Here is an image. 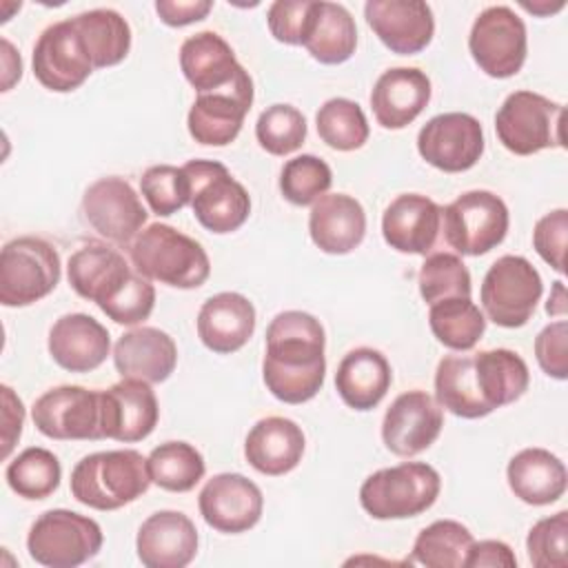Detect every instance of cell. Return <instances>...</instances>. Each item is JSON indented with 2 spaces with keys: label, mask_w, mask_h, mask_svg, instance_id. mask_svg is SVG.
Here are the masks:
<instances>
[{
  "label": "cell",
  "mask_w": 568,
  "mask_h": 568,
  "mask_svg": "<svg viewBox=\"0 0 568 568\" xmlns=\"http://www.w3.org/2000/svg\"><path fill=\"white\" fill-rule=\"evenodd\" d=\"M528 384V364L510 348L446 355L435 371V399L457 417L479 419L517 402Z\"/></svg>",
  "instance_id": "1"
},
{
  "label": "cell",
  "mask_w": 568,
  "mask_h": 568,
  "mask_svg": "<svg viewBox=\"0 0 568 568\" xmlns=\"http://www.w3.org/2000/svg\"><path fill=\"white\" fill-rule=\"evenodd\" d=\"M326 335L306 311H282L266 328L262 377L268 393L284 404H304L324 386Z\"/></svg>",
  "instance_id": "2"
},
{
  "label": "cell",
  "mask_w": 568,
  "mask_h": 568,
  "mask_svg": "<svg viewBox=\"0 0 568 568\" xmlns=\"http://www.w3.org/2000/svg\"><path fill=\"white\" fill-rule=\"evenodd\" d=\"M151 484L146 457L133 448L91 453L71 470V495L93 510H118L142 497Z\"/></svg>",
  "instance_id": "3"
},
{
  "label": "cell",
  "mask_w": 568,
  "mask_h": 568,
  "mask_svg": "<svg viewBox=\"0 0 568 568\" xmlns=\"http://www.w3.org/2000/svg\"><path fill=\"white\" fill-rule=\"evenodd\" d=\"M133 268L146 280L173 288H197L211 275V262L202 244L171 224H149L129 246Z\"/></svg>",
  "instance_id": "4"
},
{
  "label": "cell",
  "mask_w": 568,
  "mask_h": 568,
  "mask_svg": "<svg viewBox=\"0 0 568 568\" xmlns=\"http://www.w3.org/2000/svg\"><path fill=\"white\" fill-rule=\"evenodd\" d=\"M439 473L424 462H404L368 475L359 504L373 519H408L426 513L439 497Z\"/></svg>",
  "instance_id": "5"
},
{
  "label": "cell",
  "mask_w": 568,
  "mask_h": 568,
  "mask_svg": "<svg viewBox=\"0 0 568 568\" xmlns=\"http://www.w3.org/2000/svg\"><path fill=\"white\" fill-rule=\"evenodd\" d=\"M566 106L535 91H513L495 113V133L515 155L564 149Z\"/></svg>",
  "instance_id": "6"
},
{
  "label": "cell",
  "mask_w": 568,
  "mask_h": 568,
  "mask_svg": "<svg viewBox=\"0 0 568 568\" xmlns=\"http://www.w3.org/2000/svg\"><path fill=\"white\" fill-rule=\"evenodd\" d=\"M104 535L95 519L67 510H44L29 528L27 550L33 561L47 568H75L93 559Z\"/></svg>",
  "instance_id": "7"
},
{
  "label": "cell",
  "mask_w": 568,
  "mask_h": 568,
  "mask_svg": "<svg viewBox=\"0 0 568 568\" xmlns=\"http://www.w3.org/2000/svg\"><path fill=\"white\" fill-rule=\"evenodd\" d=\"M60 282L55 246L36 235L9 240L0 253V302L20 308L47 297Z\"/></svg>",
  "instance_id": "8"
},
{
  "label": "cell",
  "mask_w": 568,
  "mask_h": 568,
  "mask_svg": "<svg viewBox=\"0 0 568 568\" xmlns=\"http://www.w3.org/2000/svg\"><path fill=\"white\" fill-rule=\"evenodd\" d=\"M182 171L191 184V209L195 220L211 233L237 231L251 213V197L222 162L189 160Z\"/></svg>",
  "instance_id": "9"
},
{
  "label": "cell",
  "mask_w": 568,
  "mask_h": 568,
  "mask_svg": "<svg viewBox=\"0 0 568 568\" xmlns=\"http://www.w3.org/2000/svg\"><path fill=\"white\" fill-rule=\"evenodd\" d=\"M544 293L537 268L521 255H501L484 275L479 300L484 317L504 328L524 326Z\"/></svg>",
  "instance_id": "10"
},
{
  "label": "cell",
  "mask_w": 568,
  "mask_h": 568,
  "mask_svg": "<svg viewBox=\"0 0 568 568\" xmlns=\"http://www.w3.org/2000/svg\"><path fill=\"white\" fill-rule=\"evenodd\" d=\"M510 215L506 202L493 191L475 189L442 209L446 242L462 255H484L499 246L508 233Z\"/></svg>",
  "instance_id": "11"
},
{
  "label": "cell",
  "mask_w": 568,
  "mask_h": 568,
  "mask_svg": "<svg viewBox=\"0 0 568 568\" xmlns=\"http://www.w3.org/2000/svg\"><path fill=\"white\" fill-rule=\"evenodd\" d=\"M468 51L486 75L513 78L521 71L528 53L524 20L506 4L484 9L470 27Z\"/></svg>",
  "instance_id": "12"
},
{
  "label": "cell",
  "mask_w": 568,
  "mask_h": 568,
  "mask_svg": "<svg viewBox=\"0 0 568 568\" xmlns=\"http://www.w3.org/2000/svg\"><path fill=\"white\" fill-rule=\"evenodd\" d=\"M31 419L49 439H102L100 390L75 384L49 388L36 399Z\"/></svg>",
  "instance_id": "13"
},
{
  "label": "cell",
  "mask_w": 568,
  "mask_h": 568,
  "mask_svg": "<svg viewBox=\"0 0 568 568\" xmlns=\"http://www.w3.org/2000/svg\"><path fill=\"white\" fill-rule=\"evenodd\" d=\"M253 104V80L242 67L235 80L222 89L197 93L189 109L186 126L195 142L204 146L231 144Z\"/></svg>",
  "instance_id": "14"
},
{
  "label": "cell",
  "mask_w": 568,
  "mask_h": 568,
  "mask_svg": "<svg viewBox=\"0 0 568 568\" xmlns=\"http://www.w3.org/2000/svg\"><path fill=\"white\" fill-rule=\"evenodd\" d=\"M31 64L36 80L55 93L75 91L95 69L71 18L49 24L38 36Z\"/></svg>",
  "instance_id": "15"
},
{
  "label": "cell",
  "mask_w": 568,
  "mask_h": 568,
  "mask_svg": "<svg viewBox=\"0 0 568 568\" xmlns=\"http://www.w3.org/2000/svg\"><path fill=\"white\" fill-rule=\"evenodd\" d=\"M417 151L430 166L444 173L468 171L484 153L481 124L470 113H439L419 129Z\"/></svg>",
  "instance_id": "16"
},
{
  "label": "cell",
  "mask_w": 568,
  "mask_h": 568,
  "mask_svg": "<svg viewBox=\"0 0 568 568\" xmlns=\"http://www.w3.org/2000/svg\"><path fill=\"white\" fill-rule=\"evenodd\" d=\"M82 213L95 233L118 246H131L149 217L140 195L118 175L100 178L84 191Z\"/></svg>",
  "instance_id": "17"
},
{
  "label": "cell",
  "mask_w": 568,
  "mask_h": 568,
  "mask_svg": "<svg viewBox=\"0 0 568 568\" xmlns=\"http://www.w3.org/2000/svg\"><path fill=\"white\" fill-rule=\"evenodd\" d=\"M197 508L213 530L240 535L260 521L264 497L260 486L248 477L240 473H220L200 490Z\"/></svg>",
  "instance_id": "18"
},
{
  "label": "cell",
  "mask_w": 568,
  "mask_h": 568,
  "mask_svg": "<svg viewBox=\"0 0 568 568\" xmlns=\"http://www.w3.org/2000/svg\"><path fill=\"white\" fill-rule=\"evenodd\" d=\"M444 428V410L426 390H406L393 399L382 419V442L397 457L426 450Z\"/></svg>",
  "instance_id": "19"
},
{
  "label": "cell",
  "mask_w": 568,
  "mask_h": 568,
  "mask_svg": "<svg viewBox=\"0 0 568 568\" xmlns=\"http://www.w3.org/2000/svg\"><path fill=\"white\" fill-rule=\"evenodd\" d=\"M102 439L124 444L146 439L160 419L158 397L149 382L122 377L111 388L100 390Z\"/></svg>",
  "instance_id": "20"
},
{
  "label": "cell",
  "mask_w": 568,
  "mask_h": 568,
  "mask_svg": "<svg viewBox=\"0 0 568 568\" xmlns=\"http://www.w3.org/2000/svg\"><path fill=\"white\" fill-rule=\"evenodd\" d=\"M364 18L386 49L413 55L426 49L435 33V18L422 0H368Z\"/></svg>",
  "instance_id": "21"
},
{
  "label": "cell",
  "mask_w": 568,
  "mask_h": 568,
  "mask_svg": "<svg viewBox=\"0 0 568 568\" xmlns=\"http://www.w3.org/2000/svg\"><path fill=\"white\" fill-rule=\"evenodd\" d=\"M197 528L180 510H158L138 528L135 550L146 568H184L197 555Z\"/></svg>",
  "instance_id": "22"
},
{
  "label": "cell",
  "mask_w": 568,
  "mask_h": 568,
  "mask_svg": "<svg viewBox=\"0 0 568 568\" xmlns=\"http://www.w3.org/2000/svg\"><path fill=\"white\" fill-rule=\"evenodd\" d=\"M442 209L422 193L397 195L382 215L384 242L410 255H426L439 235Z\"/></svg>",
  "instance_id": "23"
},
{
  "label": "cell",
  "mask_w": 568,
  "mask_h": 568,
  "mask_svg": "<svg viewBox=\"0 0 568 568\" xmlns=\"http://www.w3.org/2000/svg\"><path fill=\"white\" fill-rule=\"evenodd\" d=\"M49 355L69 373H89L104 364L111 351L109 331L87 313H67L49 331Z\"/></svg>",
  "instance_id": "24"
},
{
  "label": "cell",
  "mask_w": 568,
  "mask_h": 568,
  "mask_svg": "<svg viewBox=\"0 0 568 568\" xmlns=\"http://www.w3.org/2000/svg\"><path fill=\"white\" fill-rule=\"evenodd\" d=\"M430 100V80L417 67L384 71L371 91V109L384 129L408 126Z\"/></svg>",
  "instance_id": "25"
},
{
  "label": "cell",
  "mask_w": 568,
  "mask_h": 568,
  "mask_svg": "<svg viewBox=\"0 0 568 568\" xmlns=\"http://www.w3.org/2000/svg\"><path fill=\"white\" fill-rule=\"evenodd\" d=\"M113 364L122 377L160 384L175 371L178 346L169 333L155 326H138L118 337Z\"/></svg>",
  "instance_id": "26"
},
{
  "label": "cell",
  "mask_w": 568,
  "mask_h": 568,
  "mask_svg": "<svg viewBox=\"0 0 568 568\" xmlns=\"http://www.w3.org/2000/svg\"><path fill=\"white\" fill-rule=\"evenodd\" d=\"M313 244L328 255L355 251L366 235V213L359 200L346 193H328L313 202L308 213Z\"/></svg>",
  "instance_id": "27"
},
{
  "label": "cell",
  "mask_w": 568,
  "mask_h": 568,
  "mask_svg": "<svg viewBox=\"0 0 568 568\" xmlns=\"http://www.w3.org/2000/svg\"><path fill=\"white\" fill-rule=\"evenodd\" d=\"M255 331V306L242 293L224 291L211 295L197 313V337L220 355L240 351Z\"/></svg>",
  "instance_id": "28"
},
{
  "label": "cell",
  "mask_w": 568,
  "mask_h": 568,
  "mask_svg": "<svg viewBox=\"0 0 568 568\" xmlns=\"http://www.w3.org/2000/svg\"><path fill=\"white\" fill-rule=\"evenodd\" d=\"M304 448V430L293 419L280 415L260 419L244 439L246 462L268 477L291 473L302 462Z\"/></svg>",
  "instance_id": "29"
},
{
  "label": "cell",
  "mask_w": 568,
  "mask_h": 568,
  "mask_svg": "<svg viewBox=\"0 0 568 568\" xmlns=\"http://www.w3.org/2000/svg\"><path fill=\"white\" fill-rule=\"evenodd\" d=\"M133 268L126 264L124 255L118 248H111L102 242H89L67 262V280L71 288L102 306L118 288L131 277Z\"/></svg>",
  "instance_id": "30"
},
{
  "label": "cell",
  "mask_w": 568,
  "mask_h": 568,
  "mask_svg": "<svg viewBox=\"0 0 568 568\" xmlns=\"http://www.w3.org/2000/svg\"><path fill=\"white\" fill-rule=\"evenodd\" d=\"M393 371L388 359L371 346L348 351L335 373V388L342 402L355 410L375 408L388 393Z\"/></svg>",
  "instance_id": "31"
},
{
  "label": "cell",
  "mask_w": 568,
  "mask_h": 568,
  "mask_svg": "<svg viewBox=\"0 0 568 568\" xmlns=\"http://www.w3.org/2000/svg\"><path fill=\"white\" fill-rule=\"evenodd\" d=\"M506 479L515 497L530 506H548L566 493L568 473L564 462L546 448L519 450L506 468Z\"/></svg>",
  "instance_id": "32"
},
{
  "label": "cell",
  "mask_w": 568,
  "mask_h": 568,
  "mask_svg": "<svg viewBox=\"0 0 568 568\" xmlns=\"http://www.w3.org/2000/svg\"><path fill=\"white\" fill-rule=\"evenodd\" d=\"M180 69L186 82L197 91H215L231 84L242 69L231 44L215 31L189 36L180 47Z\"/></svg>",
  "instance_id": "33"
},
{
  "label": "cell",
  "mask_w": 568,
  "mask_h": 568,
  "mask_svg": "<svg viewBox=\"0 0 568 568\" xmlns=\"http://www.w3.org/2000/svg\"><path fill=\"white\" fill-rule=\"evenodd\" d=\"M302 47L322 64L346 62L357 47V27L351 11L339 2L313 0Z\"/></svg>",
  "instance_id": "34"
},
{
  "label": "cell",
  "mask_w": 568,
  "mask_h": 568,
  "mask_svg": "<svg viewBox=\"0 0 568 568\" xmlns=\"http://www.w3.org/2000/svg\"><path fill=\"white\" fill-rule=\"evenodd\" d=\"M95 69L120 64L131 49V27L113 9H89L71 18Z\"/></svg>",
  "instance_id": "35"
},
{
  "label": "cell",
  "mask_w": 568,
  "mask_h": 568,
  "mask_svg": "<svg viewBox=\"0 0 568 568\" xmlns=\"http://www.w3.org/2000/svg\"><path fill=\"white\" fill-rule=\"evenodd\" d=\"M428 324L439 344L450 351H470L486 331V317L470 297H446L430 304Z\"/></svg>",
  "instance_id": "36"
},
{
  "label": "cell",
  "mask_w": 568,
  "mask_h": 568,
  "mask_svg": "<svg viewBox=\"0 0 568 568\" xmlns=\"http://www.w3.org/2000/svg\"><path fill=\"white\" fill-rule=\"evenodd\" d=\"M149 475L155 486L169 493H189L204 477L202 453L189 442H164L146 457Z\"/></svg>",
  "instance_id": "37"
},
{
  "label": "cell",
  "mask_w": 568,
  "mask_h": 568,
  "mask_svg": "<svg viewBox=\"0 0 568 568\" xmlns=\"http://www.w3.org/2000/svg\"><path fill=\"white\" fill-rule=\"evenodd\" d=\"M473 541V532L464 524L455 519H437L417 535L410 564H422L426 568H464Z\"/></svg>",
  "instance_id": "38"
},
{
  "label": "cell",
  "mask_w": 568,
  "mask_h": 568,
  "mask_svg": "<svg viewBox=\"0 0 568 568\" xmlns=\"http://www.w3.org/2000/svg\"><path fill=\"white\" fill-rule=\"evenodd\" d=\"M9 488L24 499H47L53 495L62 479L60 459L40 446H29L16 455L4 470Z\"/></svg>",
  "instance_id": "39"
},
{
  "label": "cell",
  "mask_w": 568,
  "mask_h": 568,
  "mask_svg": "<svg viewBox=\"0 0 568 568\" xmlns=\"http://www.w3.org/2000/svg\"><path fill=\"white\" fill-rule=\"evenodd\" d=\"M317 135L335 151H355L368 140V120L362 106L348 98H331L315 113Z\"/></svg>",
  "instance_id": "40"
},
{
  "label": "cell",
  "mask_w": 568,
  "mask_h": 568,
  "mask_svg": "<svg viewBox=\"0 0 568 568\" xmlns=\"http://www.w3.org/2000/svg\"><path fill=\"white\" fill-rule=\"evenodd\" d=\"M331 184V166L313 153H302L286 160L280 171V191L284 200L295 206H308L317 202L322 195H326Z\"/></svg>",
  "instance_id": "41"
},
{
  "label": "cell",
  "mask_w": 568,
  "mask_h": 568,
  "mask_svg": "<svg viewBox=\"0 0 568 568\" xmlns=\"http://www.w3.org/2000/svg\"><path fill=\"white\" fill-rule=\"evenodd\" d=\"M255 138L271 155L295 153L306 140V118L293 104H271L255 122Z\"/></svg>",
  "instance_id": "42"
},
{
  "label": "cell",
  "mask_w": 568,
  "mask_h": 568,
  "mask_svg": "<svg viewBox=\"0 0 568 568\" xmlns=\"http://www.w3.org/2000/svg\"><path fill=\"white\" fill-rule=\"evenodd\" d=\"M470 273L462 257L453 253H433L419 268V295L426 304L446 297H470Z\"/></svg>",
  "instance_id": "43"
},
{
  "label": "cell",
  "mask_w": 568,
  "mask_h": 568,
  "mask_svg": "<svg viewBox=\"0 0 568 568\" xmlns=\"http://www.w3.org/2000/svg\"><path fill=\"white\" fill-rule=\"evenodd\" d=\"M140 191L149 204V209L169 217L191 204V184L182 166L173 164H153L140 178Z\"/></svg>",
  "instance_id": "44"
},
{
  "label": "cell",
  "mask_w": 568,
  "mask_h": 568,
  "mask_svg": "<svg viewBox=\"0 0 568 568\" xmlns=\"http://www.w3.org/2000/svg\"><path fill=\"white\" fill-rule=\"evenodd\" d=\"M528 559L535 568H566L568 566V510L532 524L526 537Z\"/></svg>",
  "instance_id": "45"
},
{
  "label": "cell",
  "mask_w": 568,
  "mask_h": 568,
  "mask_svg": "<svg viewBox=\"0 0 568 568\" xmlns=\"http://www.w3.org/2000/svg\"><path fill=\"white\" fill-rule=\"evenodd\" d=\"M153 306H155V288L151 280L133 271L131 277L118 288V293L111 295L100 306V311L115 324L135 326L149 320V315L153 313Z\"/></svg>",
  "instance_id": "46"
},
{
  "label": "cell",
  "mask_w": 568,
  "mask_h": 568,
  "mask_svg": "<svg viewBox=\"0 0 568 568\" xmlns=\"http://www.w3.org/2000/svg\"><path fill=\"white\" fill-rule=\"evenodd\" d=\"M566 235H568V211L555 209L541 215L532 229V246L539 257L550 264L557 273L566 271Z\"/></svg>",
  "instance_id": "47"
},
{
  "label": "cell",
  "mask_w": 568,
  "mask_h": 568,
  "mask_svg": "<svg viewBox=\"0 0 568 568\" xmlns=\"http://www.w3.org/2000/svg\"><path fill=\"white\" fill-rule=\"evenodd\" d=\"M313 0H275L266 11L271 36L284 44H302Z\"/></svg>",
  "instance_id": "48"
},
{
  "label": "cell",
  "mask_w": 568,
  "mask_h": 568,
  "mask_svg": "<svg viewBox=\"0 0 568 568\" xmlns=\"http://www.w3.org/2000/svg\"><path fill=\"white\" fill-rule=\"evenodd\" d=\"M568 324L566 320L552 322L535 337V357L539 368L552 379L568 377Z\"/></svg>",
  "instance_id": "49"
},
{
  "label": "cell",
  "mask_w": 568,
  "mask_h": 568,
  "mask_svg": "<svg viewBox=\"0 0 568 568\" xmlns=\"http://www.w3.org/2000/svg\"><path fill=\"white\" fill-rule=\"evenodd\" d=\"M515 568L517 566V557L513 552V548L499 539H481V541H473L466 559H464V568Z\"/></svg>",
  "instance_id": "50"
},
{
  "label": "cell",
  "mask_w": 568,
  "mask_h": 568,
  "mask_svg": "<svg viewBox=\"0 0 568 568\" xmlns=\"http://www.w3.org/2000/svg\"><path fill=\"white\" fill-rule=\"evenodd\" d=\"M213 9L211 0H158L155 11L169 27H186L200 22Z\"/></svg>",
  "instance_id": "51"
},
{
  "label": "cell",
  "mask_w": 568,
  "mask_h": 568,
  "mask_svg": "<svg viewBox=\"0 0 568 568\" xmlns=\"http://www.w3.org/2000/svg\"><path fill=\"white\" fill-rule=\"evenodd\" d=\"M0 390H2V457L7 459L11 448L22 435L24 406H22V399L7 384H2Z\"/></svg>",
  "instance_id": "52"
},
{
  "label": "cell",
  "mask_w": 568,
  "mask_h": 568,
  "mask_svg": "<svg viewBox=\"0 0 568 568\" xmlns=\"http://www.w3.org/2000/svg\"><path fill=\"white\" fill-rule=\"evenodd\" d=\"M566 311H568V297H566L564 282L559 280V282L552 284V293H550V297H548V302H546V313H548V315H559V317H564Z\"/></svg>",
  "instance_id": "53"
},
{
  "label": "cell",
  "mask_w": 568,
  "mask_h": 568,
  "mask_svg": "<svg viewBox=\"0 0 568 568\" xmlns=\"http://www.w3.org/2000/svg\"><path fill=\"white\" fill-rule=\"evenodd\" d=\"M521 7L535 16H548V13H555L559 9H564V2L557 4V7H548V4H528V2H521Z\"/></svg>",
  "instance_id": "54"
}]
</instances>
